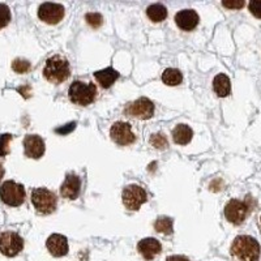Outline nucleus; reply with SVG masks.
Instances as JSON below:
<instances>
[{
	"label": "nucleus",
	"instance_id": "nucleus-21",
	"mask_svg": "<svg viewBox=\"0 0 261 261\" xmlns=\"http://www.w3.org/2000/svg\"><path fill=\"white\" fill-rule=\"evenodd\" d=\"M162 81L163 84H166L169 86H176L183 81V74L176 68H167L163 71Z\"/></svg>",
	"mask_w": 261,
	"mask_h": 261
},
{
	"label": "nucleus",
	"instance_id": "nucleus-20",
	"mask_svg": "<svg viewBox=\"0 0 261 261\" xmlns=\"http://www.w3.org/2000/svg\"><path fill=\"white\" fill-rule=\"evenodd\" d=\"M146 16L153 22H162L167 17V9L162 4H151L146 8Z\"/></svg>",
	"mask_w": 261,
	"mask_h": 261
},
{
	"label": "nucleus",
	"instance_id": "nucleus-26",
	"mask_svg": "<svg viewBox=\"0 0 261 261\" xmlns=\"http://www.w3.org/2000/svg\"><path fill=\"white\" fill-rule=\"evenodd\" d=\"M11 18H12V15H11L9 7L7 4L0 3V29L6 28L11 22Z\"/></svg>",
	"mask_w": 261,
	"mask_h": 261
},
{
	"label": "nucleus",
	"instance_id": "nucleus-23",
	"mask_svg": "<svg viewBox=\"0 0 261 261\" xmlns=\"http://www.w3.org/2000/svg\"><path fill=\"white\" fill-rule=\"evenodd\" d=\"M150 144L154 146L155 149H160V150H165L169 146V141H167V137L163 134L158 132V134H153L150 136Z\"/></svg>",
	"mask_w": 261,
	"mask_h": 261
},
{
	"label": "nucleus",
	"instance_id": "nucleus-6",
	"mask_svg": "<svg viewBox=\"0 0 261 261\" xmlns=\"http://www.w3.org/2000/svg\"><path fill=\"white\" fill-rule=\"evenodd\" d=\"M122 199L128 211L136 212L141 208V205L148 201V195L146 191L139 184H129L123 190Z\"/></svg>",
	"mask_w": 261,
	"mask_h": 261
},
{
	"label": "nucleus",
	"instance_id": "nucleus-3",
	"mask_svg": "<svg viewBox=\"0 0 261 261\" xmlns=\"http://www.w3.org/2000/svg\"><path fill=\"white\" fill-rule=\"evenodd\" d=\"M98 94L97 86L93 83H84L77 80L73 81L69 86L68 95L72 103L79 105V106H88L94 102L95 97Z\"/></svg>",
	"mask_w": 261,
	"mask_h": 261
},
{
	"label": "nucleus",
	"instance_id": "nucleus-15",
	"mask_svg": "<svg viewBox=\"0 0 261 261\" xmlns=\"http://www.w3.org/2000/svg\"><path fill=\"white\" fill-rule=\"evenodd\" d=\"M199 15L193 9H183L175 15V22L178 28L184 32H191L199 25Z\"/></svg>",
	"mask_w": 261,
	"mask_h": 261
},
{
	"label": "nucleus",
	"instance_id": "nucleus-31",
	"mask_svg": "<svg viewBox=\"0 0 261 261\" xmlns=\"http://www.w3.org/2000/svg\"><path fill=\"white\" fill-rule=\"evenodd\" d=\"M166 261H191V260L186 257V256L174 255V256H169V257L166 258Z\"/></svg>",
	"mask_w": 261,
	"mask_h": 261
},
{
	"label": "nucleus",
	"instance_id": "nucleus-19",
	"mask_svg": "<svg viewBox=\"0 0 261 261\" xmlns=\"http://www.w3.org/2000/svg\"><path fill=\"white\" fill-rule=\"evenodd\" d=\"M213 90L218 97L225 98L231 92V83L225 73L217 74L213 80Z\"/></svg>",
	"mask_w": 261,
	"mask_h": 261
},
{
	"label": "nucleus",
	"instance_id": "nucleus-22",
	"mask_svg": "<svg viewBox=\"0 0 261 261\" xmlns=\"http://www.w3.org/2000/svg\"><path fill=\"white\" fill-rule=\"evenodd\" d=\"M172 225H174V221L172 218L166 216L158 217L154 222V228L157 232H161L163 235H171L172 234Z\"/></svg>",
	"mask_w": 261,
	"mask_h": 261
},
{
	"label": "nucleus",
	"instance_id": "nucleus-1",
	"mask_svg": "<svg viewBox=\"0 0 261 261\" xmlns=\"http://www.w3.org/2000/svg\"><path fill=\"white\" fill-rule=\"evenodd\" d=\"M260 243L249 235H238L231 244V255L239 261H258Z\"/></svg>",
	"mask_w": 261,
	"mask_h": 261
},
{
	"label": "nucleus",
	"instance_id": "nucleus-29",
	"mask_svg": "<svg viewBox=\"0 0 261 261\" xmlns=\"http://www.w3.org/2000/svg\"><path fill=\"white\" fill-rule=\"evenodd\" d=\"M244 2H222V6L228 9H241L244 7Z\"/></svg>",
	"mask_w": 261,
	"mask_h": 261
},
{
	"label": "nucleus",
	"instance_id": "nucleus-10",
	"mask_svg": "<svg viewBox=\"0 0 261 261\" xmlns=\"http://www.w3.org/2000/svg\"><path fill=\"white\" fill-rule=\"evenodd\" d=\"M110 136L113 141L118 145L127 146L134 144L136 141V136L132 132V127L129 123L125 122H116L111 125Z\"/></svg>",
	"mask_w": 261,
	"mask_h": 261
},
{
	"label": "nucleus",
	"instance_id": "nucleus-4",
	"mask_svg": "<svg viewBox=\"0 0 261 261\" xmlns=\"http://www.w3.org/2000/svg\"><path fill=\"white\" fill-rule=\"evenodd\" d=\"M32 199V204L39 214H47L54 213L57 211L58 206V197L53 191L47 190L45 187L34 188L30 195Z\"/></svg>",
	"mask_w": 261,
	"mask_h": 261
},
{
	"label": "nucleus",
	"instance_id": "nucleus-7",
	"mask_svg": "<svg viewBox=\"0 0 261 261\" xmlns=\"http://www.w3.org/2000/svg\"><path fill=\"white\" fill-rule=\"evenodd\" d=\"M124 114L129 118L148 120L154 115V105L149 98L141 97L136 101L128 103L124 109Z\"/></svg>",
	"mask_w": 261,
	"mask_h": 261
},
{
	"label": "nucleus",
	"instance_id": "nucleus-18",
	"mask_svg": "<svg viewBox=\"0 0 261 261\" xmlns=\"http://www.w3.org/2000/svg\"><path fill=\"white\" fill-rule=\"evenodd\" d=\"M193 137V130L187 124H178L172 130V140L178 145H187Z\"/></svg>",
	"mask_w": 261,
	"mask_h": 261
},
{
	"label": "nucleus",
	"instance_id": "nucleus-25",
	"mask_svg": "<svg viewBox=\"0 0 261 261\" xmlns=\"http://www.w3.org/2000/svg\"><path fill=\"white\" fill-rule=\"evenodd\" d=\"M13 136L11 134L0 135V157H6L11 153L9 150V143L12 141Z\"/></svg>",
	"mask_w": 261,
	"mask_h": 261
},
{
	"label": "nucleus",
	"instance_id": "nucleus-28",
	"mask_svg": "<svg viewBox=\"0 0 261 261\" xmlns=\"http://www.w3.org/2000/svg\"><path fill=\"white\" fill-rule=\"evenodd\" d=\"M249 12L252 13L256 18H261V0H252L248 4Z\"/></svg>",
	"mask_w": 261,
	"mask_h": 261
},
{
	"label": "nucleus",
	"instance_id": "nucleus-5",
	"mask_svg": "<svg viewBox=\"0 0 261 261\" xmlns=\"http://www.w3.org/2000/svg\"><path fill=\"white\" fill-rule=\"evenodd\" d=\"M25 188L22 184L7 180L0 186V199L8 206H20L25 201Z\"/></svg>",
	"mask_w": 261,
	"mask_h": 261
},
{
	"label": "nucleus",
	"instance_id": "nucleus-2",
	"mask_svg": "<svg viewBox=\"0 0 261 261\" xmlns=\"http://www.w3.org/2000/svg\"><path fill=\"white\" fill-rule=\"evenodd\" d=\"M43 76L51 84H62L71 76V67L68 60L62 55H53L48 58L43 67Z\"/></svg>",
	"mask_w": 261,
	"mask_h": 261
},
{
	"label": "nucleus",
	"instance_id": "nucleus-11",
	"mask_svg": "<svg viewBox=\"0 0 261 261\" xmlns=\"http://www.w3.org/2000/svg\"><path fill=\"white\" fill-rule=\"evenodd\" d=\"M65 9L62 4L43 3L38 8V17L48 25H57L63 20Z\"/></svg>",
	"mask_w": 261,
	"mask_h": 261
},
{
	"label": "nucleus",
	"instance_id": "nucleus-17",
	"mask_svg": "<svg viewBox=\"0 0 261 261\" xmlns=\"http://www.w3.org/2000/svg\"><path fill=\"white\" fill-rule=\"evenodd\" d=\"M93 76H94L97 83L99 84L103 89H109V88H111L113 84L119 79V72L115 71L113 67H107V68L101 69V71H95Z\"/></svg>",
	"mask_w": 261,
	"mask_h": 261
},
{
	"label": "nucleus",
	"instance_id": "nucleus-9",
	"mask_svg": "<svg viewBox=\"0 0 261 261\" xmlns=\"http://www.w3.org/2000/svg\"><path fill=\"white\" fill-rule=\"evenodd\" d=\"M249 211H251V206L248 205V202L232 199L226 204L225 217L226 220L232 225H242L249 214Z\"/></svg>",
	"mask_w": 261,
	"mask_h": 261
},
{
	"label": "nucleus",
	"instance_id": "nucleus-12",
	"mask_svg": "<svg viewBox=\"0 0 261 261\" xmlns=\"http://www.w3.org/2000/svg\"><path fill=\"white\" fill-rule=\"evenodd\" d=\"M45 141L38 135H27L24 139V151L28 158L39 160L45 154Z\"/></svg>",
	"mask_w": 261,
	"mask_h": 261
},
{
	"label": "nucleus",
	"instance_id": "nucleus-14",
	"mask_svg": "<svg viewBox=\"0 0 261 261\" xmlns=\"http://www.w3.org/2000/svg\"><path fill=\"white\" fill-rule=\"evenodd\" d=\"M46 247L48 252L55 257H63L68 253V241L67 238L62 234H53L47 238Z\"/></svg>",
	"mask_w": 261,
	"mask_h": 261
},
{
	"label": "nucleus",
	"instance_id": "nucleus-13",
	"mask_svg": "<svg viewBox=\"0 0 261 261\" xmlns=\"http://www.w3.org/2000/svg\"><path fill=\"white\" fill-rule=\"evenodd\" d=\"M81 191V179L76 174L71 172L65 176L63 181L62 187H60V195L64 199L76 200L80 196Z\"/></svg>",
	"mask_w": 261,
	"mask_h": 261
},
{
	"label": "nucleus",
	"instance_id": "nucleus-16",
	"mask_svg": "<svg viewBox=\"0 0 261 261\" xmlns=\"http://www.w3.org/2000/svg\"><path fill=\"white\" fill-rule=\"evenodd\" d=\"M137 251H139L140 255L143 256L145 260L150 261L155 256L160 255L161 251H162V246H161L160 241H157L155 238H145V239L139 242V244H137Z\"/></svg>",
	"mask_w": 261,
	"mask_h": 261
},
{
	"label": "nucleus",
	"instance_id": "nucleus-24",
	"mask_svg": "<svg viewBox=\"0 0 261 261\" xmlns=\"http://www.w3.org/2000/svg\"><path fill=\"white\" fill-rule=\"evenodd\" d=\"M30 68H32V64L27 59L17 58L12 63V69L16 73H27V72L30 71Z\"/></svg>",
	"mask_w": 261,
	"mask_h": 261
},
{
	"label": "nucleus",
	"instance_id": "nucleus-30",
	"mask_svg": "<svg viewBox=\"0 0 261 261\" xmlns=\"http://www.w3.org/2000/svg\"><path fill=\"white\" fill-rule=\"evenodd\" d=\"M74 127H76V123L72 122L71 124H69V127H63V128H58L57 132L58 134H69V132H72V130L74 129Z\"/></svg>",
	"mask_w": 261,
	"mask_h": 261
},
{
	"label": "nucleus",
	"instance_id": "nucleus-33",
	"mask_svg": "<svg viewBox=\"0 0 261 261\" xmlns=\"http://www.w3.org/2000/svg\"><path fill=\"white\" fill-rule=\"evenodd\" d=\"M260 223H261V216H260Z\"/></svg>",
	"mask_w": 261,
	"mask_h": 261
},
{
	"label": "nucleus",
	"instance_id": "nucleus-8",
	"mask_svg": "<svg viewBox=\"0 0 261 261\" xmlns=\"http://www.w3.org/2000/svg\"><path fill=\"white\" fill-rule=\"evenodd\" d=\"M24 249V239L15 231L0 234V252L7 257H15Z\"/></svg>",
	"mask_w": 261,
	"mask_h": 261
},
{
	"label": "nucleus",
	"instance_id": "nucleus-32",
	"mask_svg": "<svg viewBox=\"0 0 261 261\" xmlns=\"http://www.w3.org/2000/svg\"><path fill=\"white\" fill-rule=\"evenodd\" d=\"M4 172H6V170H4L3 165L0 163V180H2V178H3V176H4Z\"/></svg>",
	"mask_w": 261,
	"mask_h": 261
},
{
	"label": "nucleus",
	"instance_id": "nucleus-27",
	"mask_svg": "<svg viewBox=\"0 0 261 261\" xmlns=\"http://www.w3.org/2000/svg\"><path fill=\"white\" fill-rule=\"evenodd\" d=\"M85 20L93 29H98V28L103 24V17L97 12H90L88 15H85Z\"/></svg>",
	"mask_w": 261,
	"mask_h": 261
}]
</instances>
